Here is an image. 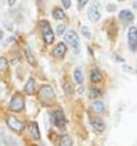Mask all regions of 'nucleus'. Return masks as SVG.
I'll return each instance as SVG.
<instances>
[{"label":"nucleus","instance_id":"72a5a7b5","mask_svg":"<svg viewBox=\"0 0 137 146\" xmlns=\"http://www.w3.org/2000/svg\"><path fill=\"white\" fill-rule=\"evenodd\" d=\"M3 133H4V131H3V129H1V128H0V136H1V135H3Z\"/></svg>","mask_w":137,"mask_h":146},{"label":"nucleus","instance_id":"ddd939ff","mask_svg":"<svg viewBox=\"0 0 137 146\" xmlns=\"http://www.w3.org/2000/svg\"><path fill=\"white\" fill-rule=\"evenodd\" d=\"M100 80H102V74H100V70L98 68H93L91 70V81L93 84H98Z\"/></svg>","mask_w":137,"mask_h":146},{"label":"nucleus","instance_id":"4468645a","mask_svg":"<svg viewBox=\"0 0 137 146\" xmlns=\"http://www.w3.org/2000/svg\"><path fill=\"white\" fill-rule=\"evenodd\" d=\"M30 134H31V136L33 137L34 140H39V139H41V133H39V128H38L37 123H32L31 124Z\"/></svg>","mask_w":137,"mask_h":146},{"label":"nucleus","instance_id":"f8f14e48","mask_svg":"<svg viewBox=\"0 0 137 146\" xmlns=\"http://www.w3.org/2000/svg\"><path fill=\"white\" fill-rule=\"evenodd\" d=\"M119 19L121 20V21H124V22H131L132 20L135 19V16H134V14H132L130 10L125 9V10H121V11H120Z\"/></svg>","mask_w":137,"mask_h":146},{"label":"nucleus","instance_id":"a878e982","mask_svg":"<svg viewBox=\"0 0 137 146\" xmlns=\"http://www.w3.org/2000/svg\"><path fill=\"white\" fill-rule=\"evenodd\" d=\"M88 3V0H77V4H78V9H83L86 6V4Z\"/></svg>","mask_w":137,"mask_h":146},{"label":"nucleus","instance_id":"6ab92c4d","mask_svg":"<svg viewBox=\"0 0 137 146\" xmlns=\"http://www.w3.org/2000/svg\"><path fill=\"white\" fill-rule=\"evenodd\" d=\"M26 55H27V59H28V62H30V64H31L32 66L37 65V60L34 59L33 53H32V50L30 49V48H27V49H26Z\"/></svg>","mask_w":137,"mask_h":146},{"label":"nucleus","instance_id":"c756f323","mask_svg":"<svg viewBox=\"0 0 137 146\" xmlns=\"http://www.w3.org/2000/svg\"><path fill=\"white\" fill-rule=\"evenodd\" d=\"M14 40H15V37H14V36H11V37H9V38H7V39L5 40V43H4V44L6 46L7 43H11V42H14Z\"/></svg>","mask_w":137,"mask_h":146},{"label":"nucleus","instance_id":"9b49d317","mask_svg":"<svg viewBox=\"0 0 137 146\" xmlns=\"http://www.w3.org/2000/svg\"><path fill=\"white\" fill-rule=\"evenodd\" d=\"M25 92L27 93V95H34L36 93V81L33 78H30L27 80V82L25 85Z\"/></svg>","mask_w":137,"mask_h":146},{"label":"nucleus","instance_id":"b1692460","mask_svg":"<svg viewBox=\"0 0 137 146\" xmlns=\"http://www.w3.org/2000/svg\"><path fill=\"white\" fill-rule=\"evenodd\" d=\"M82 35L84 36V37H87V38H90L91 37V31L88 30V27H82Z\"/></svg>","mask_w":137,"mask_h":146},{"label":"nucleus","instance_id":"1a4fd4ad","mask_svg":"<svg viewBox=\"0 0 137 146\" xmlns=\"http://www.w3.org/2000/svg\"><path fill=\"white\" fill-rule=\"evenodd\" d=\"M90 123L92 125V128H93L96 131H98V133H103L107 129L105 123H104V121L100 118H98V117H91V118H90Z\"/></svg>","mask_w":137,"mask_h":146},{"label":"nucleus","instance_id":"393cba45","mask_svg":"<svg viewBox=\"0 0 137 146\" xmlns=\"http://www.w3.org/2000/svg\"><path fill=\"white\" fill-rule=\"evenodd\" d=\"M64 31H65V26L64 25H59L58 27H56V33H58L59 36H61L64 33Z\"/></svg>","mask_w":137,"mask_h":146},{"label":"nucleus","instance_id":"0eeeda50","mask_svg":"<svg viewBox=\"0 0 137 146\" xmlns=\"http://www.w3.org/2000/svg\"><path fill=\"white\" fill-rule=\"evenodd\" d=\"M64 39H65V42L68 43L72 48H75L76 52H77V47L80 44V39H78V36L76 33V31L74 30H68L65 32V35H64Z\"/></svg>","mask_w":137,"mask_h":146},{"label":"nucleus","instance_id":"20e7f679","mask_svg":"<svg viewBox=\"0 0 137 146\" xmlns=\"http://www.w3.org/2000/svg\"><path fill=\"white\" fill-rule=\"evenodd\" d=\"M50 121H51V124L55 125V127H59V128L65 127L66 119H65V115H64L63 111H60V109L54 111L50 114Z\"/></svg>","mask_w":137,"mask_h":146},{"label":"nucleus","instance_id":"bb28decb","mask_svg":"<svg viewBox=\"0 0 137 146\" xmlns=\"http://www.w3.org/2000/svg\"><path fill=\"white\" fill-rule=\"evenodd\" d=\"M63 3V6L65 7V9H68V7L71 6V0H61Z\"/></svg>","mask_w":137,"mask_h":146},{"label":"nucleus","instance_id":"a211bd4d","mask_svg":"<svg viewBox=\"0 0 137 146\" xmlns=\"http://www.w3.org/2000/svg\"><path fill=\"white\" fill-rule=\"evenodd\" d=\"M3 143L7 146H16L17 145V140L14 139V137L10 136V135H5L3 137Z\"/></svg>","mask_w":137,"mask_h":146},{"label":"nucleus","instance_id":"f3484780","mask_svg":"<svg viewBox=\"0 0 137 146\" xmlns=\"http://www.w3.org/2000/svg\"><path fill=\"white\" fill-rule=\"evenodd\" d=\"M92 108L96 113H103L105 111V106H104L103 102H93L92 103Z\"/></svg>","mask_w":137,"mask_h":146},{"label":"nucleus","instance_id":"423d86ee","mask_svg":"<svg viewBox=\"0 0 137 146\" xmlns=\"http://www.w3.org/2000/svg\"><path fill=\"white\" fill-rule=\"evenodd\" d=\"M23 107H25V100H23V97L21 95H15L9 103V108H10V111H13V112L22 111Z\"/></svg>","mask_w":137,"mask_h":146},{"label":"nucleus","instance_id":"c85d7f7f","mask_svg":"<svg viewBox=\"0 0 137 146\" xmlns=\"http://www.w3.org/2000/svg\"><path fill=\"white\" fill-rule=\"evenodd\" d=\"M4 25H5V27H6L9 31H13V30H14L13 25H11V23H9V22H4Z\"/></svg>","mask_w":137,"mask_h":146},{"label":"nucleus","instance_id":"9d476101","mask_svg":"<svg viewBox=\"0 0 137 146\" xmlns=\"http://www.w3.org/2000/svg\"><path fill=\"white\" fill-rule=\"evenodd\" d=\"M66 50H67V48L65 46V43L60 42V43L56 44L55 48L53 49V55L55 58H63V56L66 54Z\"/></svg>","mask_w":137,"mask_h":146},{"label":"nucleus","instance_id":"dca6fc26","mask_svg":"<svg viewBox=\"0 0 137 146\" xmlns=\"http://www.w3.org/2000/svg\"><path fill=\"white\" fill-rule=\"evenodd\" d=\"M53 16L55 20H64L65 19V13H64L63 9H60V7H55L53 10Z\"/></svg>","mask_w":137,"mask_h":146},{"label":"nucleus","instance_id":"2eb2a0df","mask_svg":"<svg viewBox=\"0 0 137 146\" xmlns=\"http://www.w3.org/2000/svg\"><path fill=\"white\" fill-rule=\"evenodd\" d=\"M74 78H75V81L77 85H82L83 81H84V76H83V72L81 69L76 68L75 71H74Z\"/></svg>","mask_w":137,"mask_h":146},{"label":"nucleus","instance_id":"f704fd0d","mask_svg":"<svg viewBox=\"0 0 137 146\" xmlns=\"http://www.w3.org/2000/svg\"><path fill=\"white\" fill-rule=\"evenodd\" d=\"M119 1H125V0H119Z\"/></svg>","mask_w":137,"mask_h":146},{"label":"nucleus","instance_id":"4be33fe9","mask_svg":"<svg viewBox=\"0 0 137 146\" xmlns=\"http://www.w3.org/2000/svg\"><path fill=\"white\" fill-rule=\"evenodd\" d=\"M64 90H65V92L67 93V95H72L74 93V88H72V85L70 81H64V85H63Z\"/></svg>","mask_w":137,"mask_h":146},{"label":"nucleus","instance_id":"412c9836","mask_svg":"<svg viewBox=\"0 0 137 146\" xmlns=\"http://www.w3.org/2000/svg\"><path fill=\"white\" fill-rule=\"evenodd\" d=\"M88 95H90V98H98V97L102 95V91L98 90V88H90V91H88Z\"/></svg>","mask_w":137,"mask_h":146},{"label":"nucleus","instance_id":"f257e3e1","mask_svg":"<svg viewBox=\"0 0 137 146\" xmlns=\"http://www.w3.org/2000/svg\"><path fill=\"white\" fill-rule=\"evenodd\" d=\"M39 28L42 31V35H43V39H44V43L45 44H51L54 42V32L50 27V23L47 21V20H41L39 21Z\"/></svg>","mask_w":137,"mask_h":146},{"label":"nucleus","instance_id":"6e6552de","mask_svg":"<svg viewBox=\"0 0 137 146\" xmlns=\"http://www.w3.org/2000/svg\"><path fill=\"white\" fill-rule=\"evenodd\" d=\"M7 127L16 133H22L23 129H25V124H23L22 120L17 119L16 117L10 115L9 118H7Z\"/></svg>","mask_w":137,"mask_h":146},{"label":"nucleus","instance_id":"5701e85b","mask_svg":"<svg viewBox=\"0 0 137 146\" xmlns=\"http://www.w3.org/2000/svg\"><path fill=\"white\" fill-rule=\"evenodd\" d=\"M7 66H9V63H7V59L1 56L0 58V71H5Z\"/></svg>","mask_w":137,"mask_h":146},{"label":"nucleus","instance_id":"aec40b11","mask_svg":"<svg viewBox=\"0 0 137 146\" xmlns=\"http://www.w3.org/2000/svg\"><path fill=\"white\" fill-rule=\"evenodd\" d=\"M59 146H72V140L68 135H64L60 139V145Z\"/></svg>","mask_w":137,"mask_h":146},{"label":"nucleus","instance_id":"39448f33","mask_svg":"<svg viewBox=\"0 0 137 146\" xmlns=\"http://www.w3.org/2000/svg\"><path fill=\"white\" fill-rule=\"evenodd\" d=\"M127 43L130 50L135 52L137 50V27L130 26L127 31Z\"/></svg>","mask_w":137,"mask_h":146},{"label":"nucleus","instance_id":"7ed1b4c3","mask_svg":"<svg viewBox=\"0 0 137 146\" xmlns=\"http://www.w3.org/2000/svg\"><path fill=\"white\" fill-rule=\"evenodd\" d=\"M87 16L88 19L91 20L92 22H97L102 16V13H100V4L98 1H93L88 7L87 11Z\"/></svg>","mask_w":137,"mask_h":146},{"label":"nucleus","instance_id":"2f4dec72","mask_svg":"<svg viewBox=\"0 0 137 146\" xmlns=\"http://www.w3.org/2000/svg\"><path fill=\"white\" fill-rule=\"evenodd\" d=\"M3 38H4V32L0 31V39H3Z\"/></svg>","mask_w":137,"mask_h":146},{"label":"nucleus","instance_id":"7c9ffc66","mask_svg":"<svg viewBox=\"0 0 137 146\" xmlns=\"http://www.w3.org/2000/svg\"><path fill=\"white\" fill-rule=\"evenodd\" d=\"M16 3V0H7V4H9V6H14Z\"/></svg>","mask_w":137,"mask_h":146},{"label":"nucleus","instance_id":"f03ea898","mask_svg":"<svg viewBox=\"0 0 137 146\" xmlns=\"http://www.w3.org/2000/svg\"><path fill=\"white\" fill-rule=\"evenodd\" d=\"M38 97H39V101H41L42 103L48 104L55 100V93L49 85H43V86L39 88Z\"/></svg>","mask_w":137,"mask_h":146},{"label":"nucleus","instance_id":"cd10ccee","mask_svg":"<svg viewBox=\"0 0 137 146\" xmlns=\"http://www.w3.org/2000/svg\"><path fill=\"white\" fill-rule=\"evenodd\" d=\"M116 10V6L114 5V4H109V5L107 6V11H109V13H113V11Z\"/></svg>","mask_w":137,"mask_h":146},{"label":"nucleus","instance_id":"473e14b6","mask_svg":"<svg viewBox=\"0 0 137 146\" xmlns=\"http://www.w3.org/2000/svg\"><path fill=\"white\" fill-rule=\"evenodd\" d=\"M134 7H135V9L137 10V1H136V3H134Z\"/></svg>","mask_w":137,"mask_h":146}]
</instances>
